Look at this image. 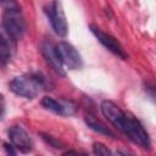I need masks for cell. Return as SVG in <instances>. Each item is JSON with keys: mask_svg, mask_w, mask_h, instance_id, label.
<instances>
[{"mask_svg": "<svg viewBox=\"0 0 156 156\" xmlns=\"http://www.w3.org/2000/svg\"><path fill=\"white\" fill-rule=\"evenodd\" d=\"M90 30H91V33L96 37V39H98L108 51H111L112 54L117 55L118 57H121V58H123V60H126V58L128 57V55H127V52L124 51L123 46H122V45L119 44V41H118L117 39H115L112 35H110V34L102 32L99 27H96V26H94V24H90Z\"/></svg>", "mask_w": 156, "mask_h": 156, "instance_id": "52a82bcc", "label": "cell"}, {"mask_svg": "<svg viewBox=\"0 0 156 156\" xmlns=\"http://www.w3.org/2000/svg\"><path fill=\"white\" fill-rule=\"evenodd\" d=\"M41 54L45 58V61L51 66V68L60 76H65V68L63 65L58 57V54L56 51V46L50 40H43L40 45Z\"/></svg>", "mask_w": 156, "mask_h": 156, "instance_id": "ba28073f", "label": "cell"}, {"mask_svg": "<svg viewBox=\"0 0 156 156\" xmlns=\"http://www.w3.org/2000/svg\"><path fill=\"white\" fill-rule=\"evenodd\" d=\"M46 16L50 20V23L52 26V29L58 37H66L68 32V26L66 21V16L62 9V5L58 0H54L46 9H45Z\"/></svg>", "mask_w": 156, "mask_h": 156, "instance_id": "277c9868", "label": "cell"}, {"mask_svg": "<svg viewBox=\"0 0 156 156\" xmlns=\"http://www.w3.org/2000/svg\"><path fill=\"white\" fill-rule=\"evenodd\" d=\"M93 152L95 155H111L112 152L105 146L102 143H94L93 144Z\"/></svg>", "mask_w": 156, "mask_h": 156, "instance_id": "7c38bea8", "label": "cell"}, {"mask_svg": "<svg viewBox=\"0 0 156 156\" xmlns=\"http://www.w3.org/2000/svg\"><path fill=\"white\" fill-rule=\"evenodd\" d=\"M46 82L39 73H27L15 77L10 82V89L18 96L34 99L44 89Z\"/></svg>", "mask_w": 156, "mask_h": 156, "instance_id": "6da1fadb", "label": "cell"}, {"mask_svg": "<svg viewBox=\"0 0 156 156\" xmlns=\"http://www.w3.org/2000/svg\"><path fill=\"white\" fill-rule=\"evenodd\" d=\"M43 135H44L43 138H44V139H45L50 145H52L54 147H61V146H60V143H58L57 140H55L51 135H45V134H43Z\"/></svg>", "mask_w": 156, "mask_h": 156, "instance_id": "5bb4252c", "label": "cell"}, {"mask_svg": "<svg viewBox=\"0 0 156 156\" xmlns=\"http://www.w3.org/2000/svg\"><path fill=\"white\" fill-rule=\"evenodd\" d=\"M118 130L124 133L134 144L139 145L143 149H149L150 147V138L147 132L144 129L143 124L140 123L139 119H136L134 116L126 113L123 115L121 122L116 127Z\"/></svg>", "mask_w": 156, "mask_h": 156, "instance_id": "7a4b0ae2", "label": "cell"}, {"mask_svg": "<svg viewBox=\"0 0 156 156\" xmlns=\"http://www.w3.org/2000/svg\"><path fill=\"white\" fill-rule=\"evenodd\" d=\"M26 29V23L23 15L20 10L17 9H7L4 10L2 12V30L13 40H18L22 34L24 33Z\"/></svg>", "mask_w": 156, "mask_h": 156, "instance_id": "3957f363", "label": "cell"}, {"mask_svg": "<svg viewBox=\"0 0 156 156\" xmlns=\"http://www.w3.org/2000/svg\"><path fill=\"white\" fill-rule=\"evenodd\" d=\"M41 105L46 110L61 116H69L77 111V106L72 101H58L51 96H45L41 100Z\"/></svg>", "mask_w": 156, "mask_h": 156, "instance_id": "9c48e42d", "label": "cell"}, {"mask_svg": "<svg viewBox=\"0 0 156 156\" xmlns=\"http://www.w3.org/2000/svg\"><path fill=\"white\" fill-rule=\"evenodd\" d=\"M13 43L15 41L4 30L0 32V66L7 65V62L11 60Z\"/></svg>", "mask_w": 156, "mask_h": 156, "instance_id": "30bf717a", "label": "cell"}, {"mask_svg": "<svg viewBox=\"0 0 156 156\" xmlns=\"http://www.w3.org/2000/svg\"><path fill=\"white\" fill-rule=\"evenodd\" d=\"M5 112V100H4V96L0 94V118L2 117Z\"/></svg>", "mask_w": 156, "mask_h": 156, "instance_id": "9a60e30c", "label": "cell"}, {"mask_svg": "<svg viewBox=\"0 0 156 156\" xmlns=\"http://www.w3.org/2000/svg\"><path fill=\"white\" fill-rule=\"evenodd\" d=\"M0 6L4 7V10H7V9H17V7H20L17 0H0Z\"/></svg>", "mask_w": 156, "mask_h": 156, "instance_id": "4fadbf2b", "label": "cell"}, {"mask_svg": "<svg viewBox=\"0 0 156 156\" xmlns=\"http://www.w3.org/2000/svg\"><path fill=\"white\" fill-rule=\"evenodd\" d=\"M55 46L63 67L66 66L68 69H78L82 67V57L73 45H71L67 41H60Z\"/></svg>", "mask_w": 156, "mask_h": 156, "instance_id": "5b68a950", "label": "cell"}, {"mask_svg": "<svg viewBox=\"0 0 156 156\" xmlns=\"http://www.w3.org/2000/svg\"><path fill=\"white\" fill-rule=\"evenodd\" d=\"M7 133H9L11 145L15 149H17L20 152H23V154L32 151L33 141L24 128H22L21 126H12Z\"/></svg>", "mask_w": 156, "mask_h": 156, "instance_id": "8992f818", "label": "cell"}, {"mask_svg": "<svg viewBox=\"0 0 156 156\" xmlns=\"http://www.w3.org/2000/svg\"><path fill=\"white\" fill-rule=\"evenodd\" d=\"M85 122H87L88 127L90 129H93L94 132L100 133V134H104V135H107V136H111V138H115V134L102 122H100L98 118H95L93 115H88L85 117Z\"/></svg>", "mask_w": 156, "mask_h": 156, "instance_id": "8fae6325", "label": "cell"}]
</instances>
